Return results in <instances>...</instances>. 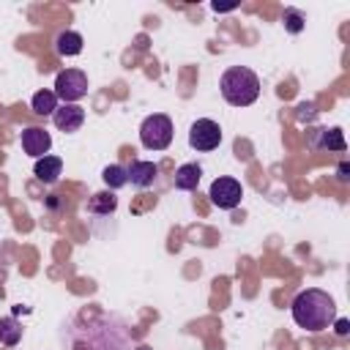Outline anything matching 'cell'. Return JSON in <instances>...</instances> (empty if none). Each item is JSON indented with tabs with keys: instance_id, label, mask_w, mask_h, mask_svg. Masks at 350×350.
<instances>
[{
	"instance_id": "ac0fdd59",
	"label": "cell",
	"mask_w": 350,
	"mask_h": 350,
	"mask_svg": "<svg viewBox=\"0 0 350 350\" xmlns=\"http://www.w3.org/2000/svg\"><path fill=\"white\" fill-rule=\"evenodd\" d=\"M320 148H328V150H345V137L339 129H325L320 131Z\"/></svg>"
},
{
	"instance_id": "4fadbf2b",
	"label": "cell",
	"mask_w": 350,
	"mask_h": 350,
	"mask_svg": "<svg viewBox=\"0 0 350 350\" xmlns=\"http://www.w3.org/2000/svg\"><path fill=\"white\" fill-rule=\"evenodd\" d=\"M22 339V325L16 317H0V345L14 347Z\"/></svg>"
},
{
	"instance_id": "7c38bea8",
	"label": "cell",
	"mask_w": 350,
	"mask_h": 350,
	"mask_svg": "<svg viewBox=\"0 0 350 350\" xmlns=\"http://www.w3.org/2000/svg\"><path fill=\"white\" fill-rule=\"evenodd\" d=\"M55 49H57V55H63V57H74V55L82 52V36L74 33V30H66V33L57 36Z\"/></svg>"
},
{
	"instance_id": "8fae6325",
	"label": "cell",
	"mask_w": 350,
	"mask_h": 350,
	"mask_svg": "<svg viewBox=\"0 0 350 350\" xmlns=\"http://www.w3.org/2000/svg\"><path fill=\"white\" fill-rule=\"evenodd\" d=\"M202 178V167L200 164H180L178 172H175V189L180 191H194L197 183Z\"/></svg>"
},
{
	"instance_id": "3957f363",
	"label": "cell",
	"mask_w": 350,
	"mask_h": 350,
	"mask_svg": "<svg viewBox=\"0 0 350 350\" xmlns=\"http://www.w3.org/2000/svg\"><path fill=\"white\" fill-rule=\"evenodd\" d=\"M139 142L148 150H164L172 142V120L167 115H148L139 126Z\"/></svg>"
},
{
	"instance_id": "8992f818",
	"label": "cell",
	"mask_w": 350,
	"mask_h": 350,
	"mask_svg": "<svg viewBox=\"0 0 350 350\" xmlns=\"http://www.w3.org/2000/svg\"><path fill=\"white\" fill-rule=\"evenodd\" d=\"M208 197H211V202L216 208L232 211V208H238V202L243 197V189H241V183L235 178H216L211 183V189H208Z\"/></svg>"
},
{
	"instance_id": "d6986e66",
	"label": "cell",
	"mask_w": 350,
	"mask_h": 350,
	"mask_svg": "<svg viewBox=\"0 0 350 350\" xmlns=\"http://www.w3.org/2000/svg\"><path fill=\"white\" fill-rule=\"evenodd\" d=\"M347 331H350V323H347L345 317H339V320H336V334H339V336H345Z\"/></svg>"
},
{
	"instance_id": "7a4b0ae2",
	"label": "cell",
	"mask_w": 350,
	"mask_h": 350,
	"mask_svg": "<svg viewBox=\"0 0 350 350\" xmlns=\"http://www.w3.org/2000/svg\"><path fill=\"white\" fill-rule=\"evenodd\" d=\"M221 96L232 107H249L260 96V77L246 66H230L219 79Z\"/></svg>"
},
{
	"instance_id": "6da1fadb",
	"label": "cell",
	"mask_w": 350,
	"mask_h": 350,
	"mask_svg": "<svg viewBox=\"0 0 350 350\" xmlns=\"http://www.w3.org/2000/svg\"><path fill=\"white\" fill-rule=\"evenodd\" d=\"M290 309H293L295 325L298 328H306V331H323V328H328L336 320V304H334V298L325 290H317V287L301 290L293 298V306Z\"/></svg>"
},
{
	"instance_id": "30bf717a",
	"label": "cell",
	"mask_w": 350,
	"mask_h": 350,
	"mask_svg": "<svg viewBox=\"0 0 350 350\" xmlns=\"http://www.w3.org/2000/svg\"><path fill=\"white\" fill-rule=\"evenodd\" d=\"M63 172V159L60 156H41L36 159V167H33V175L41 180V183H55Z\"/></svg>"
},
{
	"instance_id": "52a82bcc",
	"label": "cell",
	"mask_w": 350,
	"mask_h": 350,
	"mask_svg": "<svg viewBox=\"0 0 350 350\" xmlns=\"http://www.w3.org/2000/svg\"><path fill=\"white\" fill-rule=\"evenodd\" d=\"M52 120H55V126H57L63 134H74V131H79L82 123H85V109H82L79 104H60V107L55 109Z\"/></svg>"
},
{
	"instance_id": "ffe728a7",
	"label": "cell",
	"mask_w": 350,
	"mask_h": 350,
	"mask_svg": "<svg viewBox=\"0 0 350 350\" xmlns=\"http://www.w3.org/2000/svg\"><path fill=\"white\" fill-rule=\"evenodd\" d=\"M336 172H339V180H347V178H350V175H347V172H350V167H347V161H342Z\"/></svg>"
},
{
	"instance_id": "5bb4252c",
	"label": "cell",
	"mask_w": 350,
	"mask_h": 350,
	"mask_svg": "<svg viewBox=\"0 0 350 350\" xmlns=\"http://www.w3.org/2000/svg\"><path fill=\"white\" fill-rule=\"evenodd\" d=\"M115 208H118V197H115L112 191H98V194H93L90 202H88V211H90V213H98V216H107V213H112Z\"/></svg>"
},
{
	"instance_id": "2e32d148",
	"label": "cell",
	"mask_w": 350,
	"mask_h": 350,
	"mask_svg": "<svg viewBox=\"0 0 350 350\" xmlns=\"http://www.w3.org/2000/svg\"><path fill=\"white\" fill-rule=\"evenodd\" d=\"M101 180L107 183V189H120V186H126L129 180H126V167H120V164H109V167H104V172H101Z\"/></svg>"
},
{
	"instance_id": "9a60e30c",
	"label": "cell",
	"mask_w": 350,
	"mask_h": 350,
	"mask_svg": "<svg viewBox=\"0 0 350 350\" xmlns=\"http://www.w3.org/2000/svg\"><path fill=\"white\" fill-rule=\"evenodd\" d=\"M30 107H33L36 115H55V109H57V96H55V90H38V93L33 96Z\"/></svg>"
},
{
	"instance_id": "5b68a950",
	"label": "cell",
	"mask_w": 350,
	"mask_h": 350,
	"mask_svg": "<svg viewBox=\"0 0 350 350\" xmlns=\"http://www.w3.org/2000/svg\"><path fill=\"white\" fill-rule=\"evenodd\" d=\"M219 142H221V126L216 120L200 118V120L191 123V129H189V145L194 150H202V153L205 150H216Z\"/></svg>"
},
{
	"instance_id": "9c48e42d",
	"label": "cell",
	"mask_w": 350,
	"mask_h": 350,
	"mask_svg": "<svg viewBox=\"0 0 350 350\" xmlns=\"http://www.w3.org/2000/svg\"><path fill=\"white\" fill-rule=\"evenodd\" d=\"M156 178H159V164L153 161H131V167H126V180L137 189L153 186Z\"/></svg>"
},
{
	"instance_id": "277c9868",
	"label": "cell",
	"mask_w": 350,
	"mask_h": 350,
	"mask_svg": "<svg viewBox=\"0 0 350 350\" xmlns=\"http://www.w3.org/2000/svg\"><path fill=\"white\" fill-rule=\"evenodd\" d=\"M55 96L63 98V104H77L88 96V74L79 68H63L55 77Z\"/></svg>"
},
{
	"instance_id": "ba28073f",
	"label": "cell",
	"mask_w": 350,
	"mask_h": 350,
	"mask_svg": "<svg viewBox=\"0 0 350 350\" xmlns=\"http://www.w3.org/2000/svg\"><path fill=\"white\" fill-rule=\"evenodd\" d=\"M49 148H52V137H49V131L38 129V126H30V129L22 131V150H25L27 156L41 159V156L49 153Z\"/></svg>"
},
{
	"instance_id": "e0dca14e",
	"label": "cell",
	"mask_w": 350,
	"mask_h": 350,
	"mask_svg": "<svg viewBox=\"0 0 350 350\" xmlns=\"http://www.w3.org/2000/svg\"><path fill=\"white\" fill-rule=\"evenodd\" d=\"M282 22H284V30H287V33H301L306 16H304V11H298V8H284Z\"/></svg>"
}]
</instances>
